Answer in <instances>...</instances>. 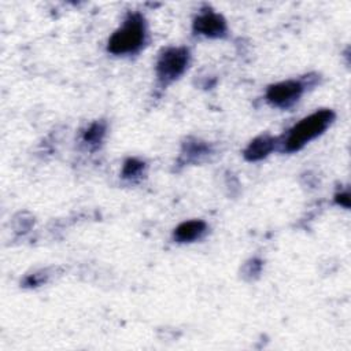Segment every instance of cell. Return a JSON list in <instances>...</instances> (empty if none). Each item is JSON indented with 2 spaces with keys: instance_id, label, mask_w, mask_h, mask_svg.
<instances>
[{
  "instance_id": "6da1fadb",
  "label": "cell",
  "mask_w": 351,
  "mask_h": 351,
  "mask_svg": "<svg viewBox=\"0 0 351 351\" xmlns=\"http://www.w3.org/2000/svg\"><path fill=\"white\" fill-rule=\"evenodd\" d=\"M335 119L332 110H319L298 122L287 134L282 145L284 151L295 152L303 148L308 141L322 134Z\"/></svg>"
},
{
  "instance_id": "7a4b0ae2",
  "label": "cell",
  "mask_w": 351,
  "mask_h": 351,
  "mask_svg": "<svg viewBox=\"0 0 351 351\" xmlns=\"http://www.w3.org/2000/svg\"><path fill=\"white\" fill-rule=\"evenodd\" d=\"M145 40V23L140 14H130L108 40V51L114 55L136 52Z\"/></svg>"
},
{
  "instance_id": "3957f363",
  "label": "cell",
  "mask_w": 351,
  "mask_h": 351,
  "mask_svg": "<svg viewBox=\"0 0 351 351\" xmlns=\"http://www.w3.org/2000/svg\"><path fill=\"white\" fill-rule=\"evenodd\" d=\"M189 52L184 47H171L165 49L156 62V74L162 84H170L177 80L186 69Z\"/></svg>"
},
{
  "instance_id": "277c9868",
  "label": "cell",
  "mask_w": 351,
  "mask_h": 351,
  "mask_svg": "<svg viewBox=\"0 0 351 351\" xmlns=\"http://www.w3.org/2000/svg\"><path fill=\"white\" fill-rule=\"evenodd\" d=\"M304 90V85L296 80L282 81L270 85L266 90V99L276 107L287 108L299 100Z\"/></svg>"
},
{
  "instance_id": "5b68a950",
  "label": "cell",
  "mask_w": 351,
  "mask_h": 351,
  "mask_svg": "<svg viewBox=\"0 0 351 351\" xmlns=\"http://www.w3.org/2000/svg\"><path fill=\"white\" fill-rule=\"evenodd\" d=\"M228 26L222 15L214 11H204L193 21V32L206 37L218 38L226 34Z\"/></svg>"
},
{
  "instance_id": "8992f818",
  "label": "cell",
  "mask_w": 351,
  "mask_h": 351,
  "mask_svg": "<svg viewBox=\"0 0 351 351\" xmlns=\"http://www.w3.org/2000/svg\"><path fill=\"white\" fill-rule=\"evenodd\" d=\"M276 141L277 138L267 134L254 138L248 144V147L244 149V158L250 162H255L266 158L274 149Z\"/></svg>"
},
{
  "instance_id": "52a82bcc",
  "label": "cell",
  "mask_w": 351,
  "mask_h": 351,
  "mask_svg": "<svg viewBox=\"0 0 351 351\" xmlns=\"http://www.w3.org/2000/svg\"><path fill=\"white\" fill-rule=\"evenodd\" d=\"M206 232V223L200 219L185 221L180 223L174 230V239L180 243H191Z\"/></svg>"
},
{
  "instance_id": "ba28073f",
  "label": "cell",
  "mask_w": 351,
  "mask_h": 351,
  "mask_svg": "<svg viewBox=\"0 0 351 351\" xmlns=\"http://www.w3.org/2000/svg\"><path fill=\"white\" fill-rule=\"evenodd\" d=\"M106 133L104 122H95L92 123L84 133V141L90 145H97Z\"/></svg>"
},
{
  "instance_id": "9c48e42d",
  "label": "cell",
  "mask_w": 351,
  "mask_h": 351,
  "mask_svg": "<svg viewBox=\"0 0 351 351\" xmlns=\"http://www.w3.org/2000/svg\"><path fill=\"white\" fill-rule=\"evenodd\" d=\"M144 169V163L134 159V158H130L128 159L125 163H123V170H122V176L125 178H134L137 177Z\"/></svg>"
},
{
  "instance_id": "30bf717a",
  "label": "cell",
  "mask_w": 351,
  "mask_h": 351,
  "mask_svg": "<svg viewBox=\"0 0 351 351\" xmlns=\"http://www.w3.org/2000/svg\"><path fill=\"white\" fill-rule=\"evenodd\" d=\"M336 203L343 206V207H346V208H348L350 207V196H348V193L347 192L337 193L336 195Z\"/></svg>"
}]
</instances>
